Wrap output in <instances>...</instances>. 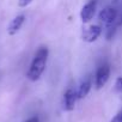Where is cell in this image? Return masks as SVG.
I'll list each match as a JSON object with an SVG mask.
<instances>
[{
	"instance_id": "4fadbf2b",
	"label": "cell",
	"mask_w": 122,
	"mask_h": 122,
	"mask_svg": "<svg viewBox=\"0 0 122 122\" xmlns=\"http://www.w3.org/2000/svg\"><path fill=\"white\" fill-rule=\"evenodd\" d=\"M25 122H40V120H38V117H37V116H32V117L28 118Z\"/></svg>"
},
{
	"instance_id": "7a4b0ae2",
	"label": "cell",
	"mask_w": 122,
	"mask_h": 122,
	"mask_svg": "<svg viewBox=\"0 0 122 122\" xmlns=\"http://www.w3.org/2000/svg\"><path fill=\"white\" fill-rule=\"evenodd\" d=\"M110 77V66L108 64H103L97 68L96 76H95V86L97 90L102 89L109 80Z\"/></svg>"
},
{
	"instance_id": "ba28073f",
	"label": "cell",
	"mask_w": 122,
	"mask_h": 122,
	"mask_svg": "<svg viewBox=\"0 0 122 122\" xmlns=\"http://www.w3.org/2000/svg\"><path fill=\"white\" fill-rule=\"evenodd\" d=\"M24 22H25V16L24 15H19V16H17L16 18H13L12 19V22L10 23V25H9V28H7V32H9V35H16L19 30H20V28H22V25L24 24Z\"/></svg>"
},
{
	"instance_id": "8fae6325",
	"label": "cell",
	"mask_w": 122,
	"mask_h": 122,
	"mask_svg": "<svg viewBox=\"0 0 122 122\" xmlns=\"http://www.w3.org/2000/svg\"><path fill=\"white\" fill-rule=\"evenodd\" d=\"M32 3V0H18V6L19 7H26Z\"/></svg>"
},
{
	"instance_id": "3957f363",
	"label": "cell",
	"mask_w": 122,
	"mask_h": 122,
	"mask_svg": "<svg viewBox=\"0 0 122 122\" xmlns=\"http://www.w3.org/2000/svg\"><path fill=\"white\" fill-rule=\"evenodd\" d=\"M98 18L101 22H103L104 24H107L108 26L109 25H112L114 22L116 20L117 18V10L115 7H111V6H108L105 9H103L99 15H98Z\"/></svg>"
},
{
	"instance_id": "5bb4252c",
	"label": "cell",
	"mask_w": 122,
	"mask_h": 122,
	"mask_svg": "<svg viewBox=\"0 0 122 122\" xmlns=\"http://www.w3.org/2000/svg\"><path fill=\"white\" fill-rule=\"evenodd\" d=\"M117 25H122V15H121L120 19H118V23H117Z\"/></svg>"
},
{
	"instance_id": "5b68a950",
	"label": "cell",
	"mask_w": 122,
	"mask_h": 122,
	"mask_svg": "<svg viewBox=\"0 0 122 122\" xmlns=\"http://www.w3.org/2000/svg\"><path fill=\"white\" fill-rule=\"evenodd\" d=\"M77 99H78L77 91L73 87H70L64 95V109L67 110V111L73 110L74 107H76Z\"/></svg>"
},
{
	"instance_id": "7c38bea8",
	"label": "cell",
	"mask_w": 122,
	"mask_h": 122,
	"mask_svg": "<svg viewBox=\"0 0 122 122\" xmlns=\"http://www.w3.org/2000/svg\"><path fill=\"white\" fill-rule=\"evenodd\" d=\"M110 122H122V111H121V112H118L116 116H114V117H112V120H111Z\"/></svg>"
},
{
	"instance_id": "277c9868",
	"label": "cell",
	"mask_w": 122,
	"mask_h": 122,
	"mask_svg": "<svg viewBox=\"0 0 122 122\" xmlns=\"http://www.w3.org/2000/svg\"><path fill=\"white\" fill-rule=\"evenodd\" d=\"M96 7H97V1L96 0H90L89 3H86L81 11H80V18L83 20V23H87L92 19V17L95 16L96 12Z\"/></svg>"
},
{
	"instance_id": "9c48e42d",
	"label": "cell",
	"mask_w": 122,
	"mask_h": 122,
	"mask_svg": "<svg viewBox=\"0 0 122 122\" xmlns=\"http://www.w3.org/2000/svg\"><path fill=\"white\" fill-rule=\"evenodd\" d=\"M116 32V25H109L107 30V40H111Z\"/></svg>"
},
{
	"instance_id": "8992f818",
	"label": "cell",
	"mask_w": 122,
	"mask_h": 122,
	"mask_svg": "<svg viewBox=\"0 0 122 122\" xmlns=\"http://www.w3.org/2000/svg\"><path fill=\"white\" fill-rule=\"evenodd\" d=\"M102 34V26L99 25H91L90 28L86 29V31L83 34V40L87 43L95 42Z\"/></svg>"
},
{
	"instance_id": "6da1fadb",
	"label": "cell",
	"mask_w": 122,
	"mask_h": 122,
	"mask_svg": "<svg viewBox=\"0 0 122 122\" xmlns=\"http://www.w3.org/2000/svg\"><path fill=\"white\" fill-rule=\"evenodd\" d=\"M48 48L47 47H40L38 50L36 51L32 62L29 67V71L26 73V77L29 80L31 81H36L40 79V77L42 76V73L46 70V65H47V60H48Z\"/></svg>"
},
{
	"instance_id": "30bf717a",
	"label": "cell",
	"mask_w": 122,
	"mask_h": 122,
	"mask_svg": "<svg viewBox=\"0 0 122 122\" xmlns=\"http://www.w3.org/2000/svg\"><path fill=\"white\" fill-rule=\"evenodd\" d=\"M115 91L122 92V77L117 78V80H116V83H115Z\"/></svg>"
},
{
	"instance_id": "52a82bcc",
	"label": "cell",
	"mask_w": 122,
	"mask_h": 122,
	"mask_svg": "<svg viewBox=\"0 0 122 122\" xmlns=\"http://www.w3.org/2000/svg\"><path fill=\"white\" fill-rule=\"evenodd\" d=\"M91 87H92V78H91V76H87L86 78H84V79L81 80V83H80V85H79V87H78V90H77L78 99L85 98V97L89 95Z\"/></svg>"
}]
</instances>
